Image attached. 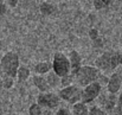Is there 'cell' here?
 I'll return each mask as SVG.
<instances>
[{"mask_svg":"<svg viewBox=\"0 0 122 115\" xmlns=\"http://www.w3.org/2000/svg\"><path fill=\"white\" fill-rule=\"evenodd\" d=\"M57 95L59 96L61 101H65V102H68L72 106L77 102H81L82 88L78 87L77 84H71V85L62 88L57 93Z\"/></svg>","mask_w":122,"mask_h":115,"instance_id":"cell-5","label":"cell"},{"mask_svg":"<svg viewBox=\"0 0 122 115\" xmlns=\"http://www.w3.org/2000/svg\"><path fill=\"white\" fill-rule=\"evenodd\" d=\"M75 82V77H74V74L70 73L65 76L61 77V87L64 88V87H68V85H71L72 83Z\"/></svg>","mask_w":122,"mask_h":115,"instance_id":"cell-17","label":"cell"},{"mask_svg":"<svg viewBox=\"0 0 122 115\" xmlns=\"http://www.w3.org/2000/svg\"><path fill=\"white\" fill-rule=\"evenodd\" d=\"M117 57H119V65H122V51L121 52H119Z\"/></svg>","mask_w":122,"mask_h":115,"instance_id":"cell-30","label":"cell"},{"mask_svg":"<svg viewBox=\"0 0 122 115\" xmlns=\"http://www.w3.org/2000/svg\"><path fill=\"white\" fill-rule=\"evenodd\" d=\"M101 1H102V2H103V4L106 5V7H107V6L112 5V4H113V2H114L115 0H101Z\"/></svg>","mask_w":122,"mask_h":115,"instance_id":"cell-28","label":"cell"},{"mask_svg":"<svg viewBox=\"0 0 122 115\" xmlns=\"http://www.w3.org/2000/svg\"><path fill=\"white\" fill-rule=\"evenodd\" d=\"M1 79H2V88L4 89H11V88H13V85H14V78L13 77L2 75Z\"/></svg>","mask_w":122,"mask_h":115,"instance_id":"cell-18","label":"cell"},{"mask_svg":"<svg viewBox=\"0 0 122 115\" xmlns=\"http://www.w3.org/2000/svg\"><path fill=\"white\" fill-rule=\"evenodd\" d=\"M0 89H2V79H1V77H0Z\"/></svg>","mask_w":122,"mask_h":115,"instance_id":"cell-31","label":"cell"},{"mask_svg":"<svg viewBox=\"0 0 122 115\" xmlns=\"http://www.w3.org/2000/svg\"><path fill=\"white\" fill-rule=\"evenodd\" d=\"M102 85L96 81V82H92L85 87H83L82 89V97H81V102L88 105V103H91L94 102L97 96L102 93Z\"/></svg>","mask_w":122,"mask_h":115,"instance_id":"cell-7","label":"cell"},{"mask_svg":"<svg viewBox=\"0 0 122 115\" xmlns=\"http://www.w3.org/2000/svg\"><path fill=\"white\" fill-rule=\"evenodd\" d=\"M7 12V6L5 2H0V16H4Z\"/></svg>","mask_w":122,"mask_h":115,"instance_id":"cell-26","label":"cell"},{"mask_svg":"<svg viewBox=\"0 0 122 115\" xmlns=\"http://www.w3.org/2000/svg\"><path fill=\"white\" fill-rule=\"evenodd\" d=\"M41 115H53V112L52 110H49V109H44Z\"/></svg>","mask_w":122,"mask_h":115,"instance_id":"cell-29","label":"cell"},{"mask_svg":"<svg viewBox=\"0 0 122 115\" xmlns=\"http://www.w3.org/2000/svg\"><path fill=\"white\" fill-rule=\"evenodd\" d=\"M32 84L39 90V93H46V91H51L46 79L44 76L41 75H33L32 76Z\"/></svg>","mask_w":122,"mask_h":115,"instance_id":"cell-9","label":"cell"},{"mask_svg":"<svg viewBox=\"0 0 122 115\" xmlns=\"http://www.w3.org/2000/svg\"><path fill=\"white\" fill-rule=\"evenodd\" d=\"M113 113L114 115H122V93L120 94V96H117V102H116V106Z\"/></svg>","mask_w":122,"mask_h":115,"instance_id":"cell-21","label":"cell"},{"mask_svg":"<svg viewBox=\"0 0 122 115\" xmlns=\"http://www.w3.org/2000/svg\"><path fill=\"white\" fill-rule=\"evenodd\" d=\"M121 78H122V74H121Z\"/></svg>","mask_w":122,"mask_h":115,"instance_id":"cell-36","label":"cell"},{"mask_svg":"<svg viewBox=\"0 0 122 115\" xmlns=\"http://www.w3.org/2000/svg\"><path fill=\"white\" fill-rule=\"evenodd\" d=\"M15 77H17L18 82H20V83L26 82L31 77V70H30V68H27L26 65H19V68L17 70Z\"/></svg>","mask_w":122,"mask_h":115,"instance_id":"cell-12","label":"cell"},{"mask_svg":"<svg viewBox=\"0 0 122 115\" xmlns=\"http://www.w3.org/2000/svg\"><path fill=\"white\" fill-rule=\"evenodd\" d=\"M7 4L10 7H15L18 5V0H7Z\"/></svg>","mask_w":122,"mask_h":115,"instance_id":"cell-27","label":"cell"},{"mask_svg":"<svg viewBox=\"0 0 122 115\" xmlns=\"http://www.w3.org/2000/svg\"><path fill=\"white\" fill-rule=\"evenodd\" d=\"M19 65H20L19 56L17 52H13V51L6 52L0 59V67H1L2 75H6V76L15 78Z\"/></svg>","mask_w":122,"mask_h":115,"instance_id":"cell-2","label":"cell"},{"mask_svg":"<svg viewBox=\"0 0 122 115\" xmlns=\"http://www.w3.org/2000/svg\"><path fill=\"white\" fill-rule=\"evenodd\" d=\"M92 44H94V46H95V47H101V46L103 45V40L101 39V37H98L97 39L92 40Z\"/></svg>","mask_w":122,"mask_h":115,"instance_id":"cell-25","label":"cell"},{"mask_svg":"<svg viewBox=\"0 0 122 115\" xmlns=\"http://www.w3.org/2000/svg\"><path fill=\"white\" fill-rule=\"evenodd\" d=\"M75 82L78 87H85L92 82H96L101 75V71L91 65H82L77 70L72 71Z\"/></svg>","mask_w":122,"mask_h":115,"instance_id":"cell-1","label":"cell"},{"mask_svg":"<svg viewBox=\"0 0 122 115\" xmlns=\"http://www.w3.org/2000/svg\"><path fill=\"white\" fill-rule=\"evenodd\" d=\"M45 79H46V82H47V84H49V87H50L51 90L52 89H56V88H58L61 85V77L58 76V75H56L52 70L46 74Z\"/></svg>","mask_w":122,"mask_h":115,"instance_id":"cell-13","label":"cell"},{"mask_svg":"<svg viewBox=\"0 0 122 115\" xmlns=\"http://www.w3.org/2000/svg\"><path fill=\"white\" fill-rule=\"evenodd\" d=\"M55 115H71V112H70V109H68L65 107H61V108H58V110L56 112Z\"/></svg>","mask_w":122,"mask_h":115,"instance_id":"cell-22","label":"cell"},{"mask_svg":"<svg viewBox=\"0 0 122 115\" xmlns=\"http://www.w3.org/2000/svg\"><path fill=\"white\" fill-rule=\"evenodd\" d=\"M116 102H117V94H108L104 103L102 105V107H103V109L107 113L108 112H113L115 106H116Z\"/></svg>","mask_w":122,"mask_h":115,"instance_id":"cell-11","label":"cell"},{"mask_svg":"<svg viewBox=\"0 0 122 115\" xmlns=\"http://www.w3.org/2000/svg\"><path fill=\"white\" fill-rule=\"evenodd\" d=\"M55 6L52 5V4H50V2H47V1H45V2H41V6H39V11H41V13L43 16H51L53 12H55Z\"/></svg>","mask_w":122,"mask_h":115,"instance_id":"cell-16","label":"cell"},{"mask_svg":"<svg viewBox=\"0 0 122 115\" xmlns=\"http://www.w3.org/2000/svg\"><path fill=\"white\" fill-rule=\"evenodd\" d=\"M71 115H89V107L88 105L83 102H77L72 105V108L70 109Z\"/></svg>","mask_w":122,"mask_h":115,"instance_id":"cell-14","label":"cell"},{"mask_svg":"<svg viewBox=\"0 0 122 115\" xmlns=\"http://www.w3.org/2000/svg\"><path fill=\"white\" fill-rule=\"evenodd\" d=\"M119 51H106L95 61V68L100 71H113L119 67Z\"/></svg>","mask_w":122,"mask_h":115,"instance_id":"cell-3","label":"cell"},{"mask_svg":"<svg viewBox=\"0 0 122 115\" xmlns=\"http://www.w3.org/2000/svg\"><path fill=\"white\" fill-rule=\"evenodd\" d=\"M1 50H2V42L0 40V52H1Z\"/></svg>","mask_w":122,"mask_h":115,"instance_id":"cell-32","label":"cell"},{"mask_svg":"<svg viewBox=\"0 0 122 115\" xmlns=\"http://www.w3.org/2000/svg\"><path fill=\"white\" fill-rule=\"evenodd\" d=\"M117 1H119V2H122V0H117Z\"/></svg>","mask_w":122,"mask_h":115,"instance_id":"cell-35","label":"cell"},{"mask_svg":"<svg viewBox=\"0 0 122 115\" xmlns=\"http://www.w3.org/2000/svg\"><path fill=\"white\" fill-rule=\"evenodd\" d=\"M94 7H95L96 10H102V8L106 7V5H104L101 0H94Z\"/></svg>","mask_w":122,"mask_h":115,"instance_id":"cell-24","label":"cell"},{"mask_svg":"<svg viewBox=\"0 0 122 115\" xmlns=\"http://www.w3.org/2000/svg\"><path fill=\"white\" fill-rule=\"evenodd\" d=\"M4 1H6V0H0V2H4Z\"/></svg>","mask_w":122,"mask_h":115,"instance_id":"cell-34","label":"cell"},{"mask_svg":"<svg viewBox=\"0 0 122 115\" xmlns=\"http://www.w3.org/2000/svg\"><path fill=\"white\" fill-rule=\"evenodd\" d=\"M52 70V68H51V64L50 63H47V62H39V63H37L36 65H35V73L37 74V75H46L47 73H50Z\"/></svg>","mask_w":122,"mask_h":115,"instance_id":"cell-15","label":"cell"},{"mask_svg":"<svg viewBox=\"0 0 122 115\" xmlns=\"http://www.w3.org/2000/svg\"><path fill=\"white\" fill-rule=\"evenodd\" d=\"M37 103L41 106L43 109L53 110V109H56V108L59 107L61 99L57 95V93L46 91V93H41L37 96Z\"/></svg>","mask_w":122,"mask_h":115,"instance_id":"cell-6","label":"cell"},{"mask_svg":"<svg viewBox=\"0 0 122 115\" xmlns=\"http://www.w3.org/2000/svg\"><path fill=\"white\" fill-rule=\"evenodd\" d=\"M89 37L91 40H95V39H97L100 37V33H98V30H96V29H91L90 31H89Z\"/></svg>","mask_w":122,"mask_h":115,"instance_id":"cell-23","label":"cell"},{"mask_svg":"<svg viewBox=\"0 0 122 115\" xmlns=\"http://www.w3.org/2000/svg\"><path fill=\"white\" fill-rule=\"evenodd\" d=\"M2 76V71H1V67H0V77Z\"/></svg>","mask_w":122,"mask_h":115,"instance_id":"cell-33","label":"cell"},{"mask_svg":"<svg viewBox=\"0 0 122 115\" xmlns=\"http://www.w3.org/2000/svg\"><path fill=\"white\" fill-rule=\"evenodd\" d=\"M43 108L36 102V103H32L30 107H29V115H41L43 114Z\"/></svg>","mask_w":122,"mask_h":115,"instance_id":"cell-20","label":"cell"},{"mask_svg":"<svg viewBox=\"0 0 122 115\" xmlns=\"http://www.w3.org/2000/svg\"><path fill=\"white\" fill-rule=\"evenodd\" d=\"M68 58H69V62H70L71 73H72V71H75V70H77L80 67H82V56L80 55V52H78V51H76V50L70 51V53H69Z\"/></svg>","mask_w":122,"mask_h":115,"instance_id":"cell-10","label":"cell"},{"mask_svg":"<svg viewBox=\"0 0 122 115\" xmlns=\"http://www.w3.org/2000/svg\"><path fill=\"white\" fill-rule=\"evenodd\" d=\"M52 71L58 75L59 77H63L68 74L71 73V68H70V62L66 55H64L63 52H56L53 55L52 58V64H51Z\"/></svg>","mask_w":122,"mask_h":115,"instance_id":"cell-4","label":"cell"},{"mask_svg":"<svg viewBox=\"0 0 122 115\" xmlns=\"http://www.w3.org/2000/svg\"><path fill=\"white\" fill-rule=\"evenodd\" d=\"M89 115H108V113L100 106L95 105V106L89 107Z\"/></svg>","mask_w":122,"mask_h":115,"instance_id":"cell-19","label":"cell"},{"mask_svg":"<svg viewBox=\"0 0 122 115\" xmlns=\"http://www.w3.org/2000/svg\"><path fill=\"white\" fill-rule=\"evenodd\" d=\"M122 88V78L120 73H114L108 77L107 91L109 94H117Z\"/></svg>","mask_w":122,"mask_h":115,"instance_id":"cell-8","label":"cell"}]
</instances>
